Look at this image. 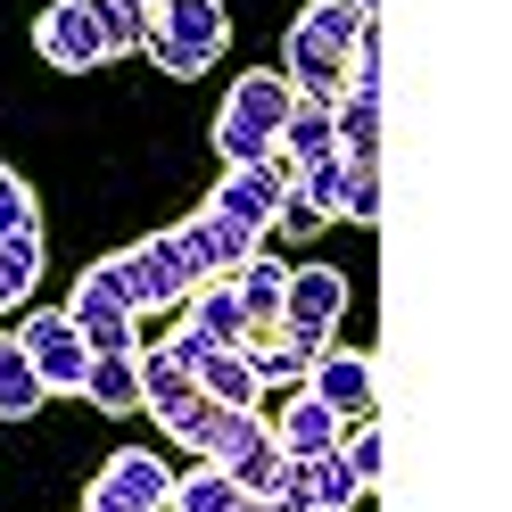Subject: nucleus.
<instances>
[{
	"label": "nucleus",
	"instance_id": "obj_1",
	"mask_svg": "<svg viewBox=\"0 0 512 512\" xmlns=\"http://www.w3.org/2000/svg\"><path fill=\"white\" fill-rule=\"evenodd\" d=\"M372 34V17L356 9V0H314V9H298V25H290V75L298 83V100H323V108H339L347 100V83H356V42Z\"/></svg>",
	"mask_w": 512,
	"mask_h": 512
},
{
	"label": "nucleus",
	"instance_id": "obj_2",
	"mask_svg": "<svg viewBox=\"0 0 512 512\" xmlns=\"http://www.w3.org/2000/svg\"><path fill=\"white\" fill-rule=\"evenodd\" d=\"M298 116V83L290 75H240L223 91V116H215V157L223 166H256V157H273L281 133H290Z\"/></svg>",
	"mask_w": 512,
	"mask_h": 512
},
{
	"label": "nucleus",
	"instance_id": "obj_3",
	"mask_svg": "<svg viewBox=\"0 0 512 512\" xmlns=\"http://www.w3.org/2000/svg\"><path fill=\"white\" fill-rule=\"evenodd\" d=\"M223 42H232L223 0H157V9H149V34H141V50H149L174 83L207 75L215 58H223Z\"/></svg>",
	"mask_w": 512,
	"mask_h": 512
},
{
	"label": "nucleus",
	"instance_id": "obj_4",
	"mask_svg": "<svg viewBox=\"0 0 512 512\" xmlns=\"http://www.w3.org/2000/svg\"><path fill=\"white\" fill-rule=\"evenodd\" d=\"M157 240H166V256L182 265V281H190V290H199V281H232L248 256L265 248V232H256V223L215 215V207H199L190 223H174V232H157Z\"/></svg>",
	"mask_w": 512,
	"mask_h": 512
},
{
	"label": "nucleus",
	"instance_id": "obj_5",
	"mask_svg": "<svg viewBox=\"0 0 512 512\" xmlns=\"http://www.w3.org/2000/svg\"><path fill=\"white\" fill-rule=\"evenodd\" d=\"M17 347H25L34 372L50 380V397H83V380H91V339L75 331L67 306H34V314L17 323Z\"/></svg>",
	"mask_w": 512,
	"mask_h": 512
},
{
	"label": "nucleus",
	"instance_id": "obj_6",
	"mask_svg": "<svg viewBox=\"0 0 512 512\" xmlns=\"http://www.w3.org/2000/svg\"><path fill=\"white\" fill-rule=\"evenodd\" d=\"M67 314H75V331L91 339V356H116V347H133L141 306H133V290H124V265H116V256H108V265H91V273L75 281Z\"/></svg>",
	"mask_w": 512,
	"mask_h": 512
},
{
	"label": "nucleus",
	"instance_id": "obj_7",
	"mask_svg": "<svg viewBox=\"0 0 512 512\" xmlns=\"http://www.w3.org/2000/svg\"><path fill=\"white\" fill-rule=\"evenodd\" d=\"M83 512H174V471H166V455H149V446L108 455V471L91 479Z\"/></svg>",
	"mask_w": 512,
	"mask_h": 512
},
{
	"label": "nucleus",
	"instance_id": "obj_8",
	"mask_svg": "<svg viewBox=\"0 0 512 512\" xmlns=\"http://www.w3.org/2000/svg\"><path fill=\"white\" fill-rule=\"evenodd\" d=\"M290 190H298V166H290V157H256V166H232V174H223L215 182V215H240V223H256V232H273V215H281V199H290Z\"/></svg>",
	"mask_w": 512,
	"mask_h": 512
},
{
	"label": "nucleus",
	"instance_id": "obj_9",
	"mask_svg": "<svg viewBox=\"0 0 512 512\" xmlns=\"http://www.w3.org/2000/svg\"><path fill=\"white\" fill-rule=\"evenodd\" d=\"M347 314V273L339 265H290V306H281V331L306 339V347H331Z\"/></svg>",
	"mask_w": 512,
	"mask_h": 512
},
{
	"label": "nucleus",
	"instance_id": "obj_10",
	"mask_svg": "<svg viewBox=\"0 0 512 512\" xmlns=\"http://www.w3.org/2000/svg\"><path fill=\"white\" fill-rule=\"evenodd\" d=\"M34 42L58 75H91V67H108V34H100V17H91V0H50L42 25H34Z\"/></svg>",
	"mask_w": 512,
	"mask_h": 512
},
{
	"label": "nucleus",
	"instance_id": "obj_11",
	"mask_svg": "<svg viewBox=\"0 0 512 512\" xmlns=\"http://www.w3.org/2000/svg\"><path fill=\"white\" fill-rule=\"evenodd\" d=\"M306 389L323 397L331 413L364 422V413L380 405V372H372V356H364V347H323V356H314V372H306Z\"/></svg>",
	"mask_w": 512,
	"mask_h": 512
},
{
	"label": "nucleus",
	"instance_id": "obj_12",
	"mask_svg": "<svg viewBox=\"0 0 512 512\" xmlns=\"http://www.w3.org/2000/svg\"><path fill=\"white\" fill-rule=\"evenodd\" d=\"M116 265H124V290H133V306H141V314H166V306L182 314V298H190V281H182V265L166 256V240H157V232H149L141 248H124Z\"/></svg>",
	"mask_w": 512,
	"mask_h": 512
},
{
	"label": "nucleus",
	"instance_id": "obj_13",
	"mask_svg": "<svg viewBox=\"0 0 512 512\" xmlns=\"http://www.w3.org/2000/svg\"><path fill=\"white\" fill-rule=\"evenodd\" d=\"M141 397H149V413H157V422H166V430H182L190 413L207 405L199 372H190L182 356H166V347H149V356H141Z\"/></svg>",
	"mask_w": 512,
	"mask_h": 512
},
{
	"label": "nucleus",
	"instance_id": "obj_14",
	"mask_svg": "<svg viewBox=\"0 0 512 512\" xmlns=\"http://www.w3.org/2000/svg\"><path fill=\"white\" fill-rule=\"evenodd\" d=\"M273 438H281V455H298V463H314V455H331V446L347 438V413H331L314 389H290V405H281V422H273Z\"/></svg>",
	"mask_w": 512,
	"mask_h": 512
},
{
	"label": "nucleus",
	"instance_id": "obj_15",
	"mask_svg": "<svg viewBox=\"0 0 512 512\" xmlns=\"http://www.w3.org/2000/svg\"><path fill=\"white\" fill-rule=\"evenodd\" d=\"M256 430H265V422H256L248 405H215V397H207V405L190 413V422H182L174 438H182V446H190L199 463H232V455H240V446H248Z\"/></svg>",
	"mask_w": 512,
	"mask_h": 512
},
{
	"label": "nucleus",
	"instance_id": "obj_16",
	"mask_svg": "<svg viewBox=\"0 0 512 512\" xmlns=\"http://www.w3.org/2000/svg\"><path fill=\"white\" fill-rule=\"evenodd\" d=\"M182 323H199L215 347H256V323H248V306L232 281H199V290L182 298Z\"/></svg>",
	"mask_w": 512,
	"mask_h": 512
},
{
	"label": "nucleus",
	"instance_id": "obj_17",
	"mask_svg": "<svg viewBox=\"0 0 512 512\" xmlns=\"http://www.w3.org/2000/svg\"><path fill=\"white\" fill-rule=\"evenodd\" d=\"M331 116H339V157L347 166H380V83H347V100Z\"/></svg>",
	"mask_w": 512,
	"mask_h": 512
},
{
	"label": "nucleus",
	"instance_id": "obj_18",
	"mask_svg": "<svg viewBox=\"0 0 512 512\" xmlns=\"http://www.w3.org/2000/svg\"><path fill=\"white\" fill-rule=\"evenodd\" d=\"M232 290H240V306H248L256 331H281V306H290V265H273V256L256 248L248 265L232 273Z\"/></svg>",
	"mask_w": 512,
	"mask_h": 512
},
{
	"label": "nucleus",
	"instance_id": "obj_19",
	"mask_svg": "<svg viewBox=\"0 0 512 512\" xmlns=\"http://www.w3.org/2000/svg\"><path fill=\"white\" fill-rule=\"evenodd\" d=\"M83 397L100 405V413H133V405H149V397H141V347L91 356V380H83Z\"/></svg>",
	"mask_w": 512,
	"mask_h": 512
},
{
	"label": "nucleus",
	"instance_id": "obj_20",
	"mask_svg": "<svg viewBox=\"0 0 512 512\" xmlns=\"http://www.w3.org/2000/svg\"><path fill=\"white\" fill-rule=\"evenodd\" d=\"M199 389H207L215 405H248V413H256V397H265V372H256L248 347H215V356L199 364Z\"/></svg>",
	"mask_w": 512,
	"mask_h": 512
},
{
	"label": "nucleus",
	"instance_id": "obj_21",
	"mask_svg": "<svg viewBox=\"0 0 512 512\" xmlns=\"http://www.w3.org/2000/svg\"><path fill=\"white\" fill-rule=\"evenodd\" d=\"M50 380L34 372V356H25L17 339H0V422H25V413H42Z\"/></svg>",
	"mask_w": 512,
	"mask_h": 512
},
{
	"label": "nucleus",
	"instance_id": "obj_22",
	"mask_svg": "<svg viewBox=\"0 0 512 512\" xmlns=\"http://www.w3.org/2000/svg\"><path fill=\"white\" fill-rule=\"evenodd\" d=\"M281 157H290V166H314V157H339V116H331L323 100H298L290 133H281Z\"/></svg>",
	"mask_w": 512,
	"mask_h": 512
},
{
	"label": "nucleus",
	"instance_id": "obj_23",
	"mask_svg": "<svg viewBox=\"0 0 512 512\" xmlns=\"http://www.w3.org/2000/svg\"><path fill=\"white\" fill-rule=\"evenodd\" d=\"M256 372H265V389L281 380V389H306V372H314V356H323V347H306V339H290V331H256Z\"/></svg>",
	"mask_w": 512,
	"mask_h": 512
},
{
	"label": "nucleus",
	"instance_id": "obj_24",
	"mask_svg": "<svg viewBox=\"0 0 512 512\" xmlns=\"http://www.w3.org/2000/svg\"><path fill=\"white\" fill-rule=\"evenodd\" d=\"M240 504H248V488H240L223 463H199V471L174 488V512H240Z\"/></svg>",
	"mask_w": 512,
	"mask_h": 512
},
{
	"label": "nucleus",
	"instance_id": "obj_25",
	"mask_svg": "<svg viewBox=\"0 0 512 512\" xmlns=\"http://www.w3.org/2000/svg\"><path fill=\"white\" fill-rule=\"evenodd\" d=\"M34 281H42V232H9L0 240V306L34 298Z\"/></svg>",
	"mask_w": 512,
	"mask_h": 512
},
{
	"label": "nucleus",
	"instance_id": "obj_26",
	"mask_svg": "<svg viewBox=\"0 0 512 512\" xmlns=\"http://www.w3.org/2000/svg\"><path fill=\"white\" fill-rule=\"evenodd\" d=\"M281 463H290V455H281V438H273V430H256V438H248V446H240V455L223 463V471H232V479H240L248 496H273V479H281Z\"/></svg>",
	"mask_w": 512,
	"mask_h": 512
},
{
	"label": "nucleus",
	"instance_id": "obj_27",
	"mask_svg": "<svg viewBox=\"0 0 512 512\" xmlns=\"http://www.w3.org/2000/svg\"><path fill=\"white\" fill-rule=\"evenodd\" d=\"M306 471H314V512H347V504L364 496V479H356V463H347L339 446H331V455H314Z\"/></svg>",
	"mask_w": 512,
	"mask_h": 512
},
{
	"label": "nucleus",
	"instance_id": "obj_28",
	"mask_svg": "<svg viewBox=\"0 0 512 512\" xmlns=\"http://www.w3.org/2000/svg\"><path fill=\"white\" fill-rule=\"evenodd\" d=\"M91 17H100V34H108V58L141 50V34H149V9H141V0H91Z\"/></svg>",
	"mask_w": 512,
	"mask_h": 512
},
{
	"label": "nucleus",
	"instance_id": "obj_29",
	"mask_svg": "<svg viewBox=\"0 0 512 512\" xmlns=\"http://www.w3.org/2000/svg\"><path fill=\"white\" fill-rule=\"evenodd\" d=\"M347 174H356L347 157H314V166H298V190H306L323 215H347Z\"/></svg>",
	"mask_w": 512,
	"mask_h": 512
},
{
	"label": "nucleus",
	"instance_id": "obj_30",
	"mask_svg": "<svg viewBox=\"0 0 512 512\" xmlns=\"http://www.w3.org/2000/svg\"><path fill=\"white\" fill-rule=\"evenodd\" d=\"M9 232H34V190L0 166V240H9Z\"/></svg>",
	"mask_w": 512,
	"mask_h": 512
},
{
	"label": "nucleus",
	"instance_id": "obj_31",
	"mask_svg": "<svg viewBox=\"0 0 512 512\" xmlns=\"http://www.w3.org/2000/svg\"><path fill=\"white\" fill-rule=\"evenodd\" d=\"M339 455L356 463L364 488H380V471H389V455H380V430H347V438H339Z\"/></svg>",
	"mask_w": 512,
	"mask_h": 512
},
{
	"label": "nucleus",
	"instance_id": "obj_32",
	"mask_svg": "<svg viewBox=\"0 0 512 512\" xmlns=\"http://www.w3.org/2000/svg\"><path fill=\"white\" fill-rule=\"evenodd\" d=\"M347 223H380V166L347 174Z\"/></svg>",
	"mask_w": 512,
	"mask_h": 512
},
{
	"label": "nucleus",
	"instance_id": "obj_33",
	"mask_svg": "<svg viewBox=\"0 0 512 512\" xmlns=\"http://www.w3.org/2000/svg\"><path fill=\"white\" fill-rule=\"evenodd\" d=\"M323 223H331V215L314 207L306 190H290V199H281V215H273V232H298V240H306V232H323Z\"/></svg>",
	"mask_w": 512,
	"mask_h": 512
},
{
	"label": "nucleus",
	"instance_id": "obj_34",
	"mask_svg": "<svg viewBox=\"0 0 512 512\" xmlns=\"http://www.w3.org/2000/svg\"><path fill=\"white\" fill-rule=\"evenodd\" d=\"M240 512H298V504H290V496H248Z\"/></svg>",
	"mask_w": 512,
	"mask_h": 512
},
{
	"label": "nucleus",
	"instance_id": "obj_35",
	"mask_svg": "<svg viewBox=\"0 0 512 512\" xmlns=\"http://www.w3.org/2000/svg\"><path fill=\"white\" fill-rule=\"evenodd\" d=\"M356 9H364V17H380V0H356Z\"/></svg>",
	"mask_w": 512,
	"mask_h": 512
},
{
	"label": "nucleus",
	"instance_id": "obj_36",
	"mask_svg": "<svg viewBox=\"0 0 512 512\" xmlns=\"http://www.w3.org/2000/svg\"><path fill=\"white\" fill-rule=\"evenodd\" d=\"M141 9H157V0H141Z\"/></svg>",
	"mask_w": 512,
	"mask_h": 512
}]
</instances>
